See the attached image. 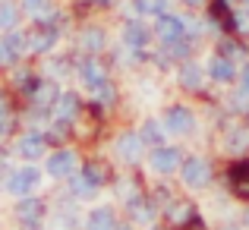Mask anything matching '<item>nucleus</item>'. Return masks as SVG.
<instances>
[{
    "label": "nucleus",
    "instance_id": "obj_23",
    "mask_svg": "<svg viewBox=\"0 0 249 230\" xmlns=\"http://www.w3.org/2000/svg\"><path fill=\"white\" fill-rule=\"evenodd\" d=\"M82 44H85L89 51H101V48H104V32H101V29H89V32L82 35Z\"/></svg>",
    "mask_w": 249,
    "mask_h": 230
},
{
    "label": "nucleus",
    "instance_id": "obj_37",
    "mask_svg": "<svg viewBox=\"0 0 249 230\" xmlns=\"http://www.w3.org/2000/svg\"><path fill=\"white\" fill-rule=\"evenodd\" d=\"M183 3H189V6H202L205 0H183Z\"/></svg>",
    "mask_w": 249,
    "mask_h": 230
},
{
    "label": "nucleus",
    "instance_id": "obj_15",
    "mask_svg": "<svg viewBox=\"0 0 249 230\" xmlns=\"http://www.w3.org/2000/svg\"><path fill=\"white\" fill-rule=\"evenodd\" d=\"M208 73H212V79H218V82H231V79L237 76V73H233L231 57H224V54H221V57H214V60L208 63Z\"/></svg>",
    "mask_w": 249,
    "mask_h": 230
},
{
    "label": "nucleus",
    "instance_id": "obj_12",
    "mask_svg": "<svg viewBox=\"0 0 249 230\" xmlns=\"http://www.w3.org/2000/svg\"><path fill=\"white\" fill-rule=\"evenodd\" d=\"M79 95H76V91H63L60 98H57V104H54V114H57V120H73L76 114H79Z\"/></svg>",
    "mask_w": 249,
    "mask_h": 230
},
{
    "label": "nucleus",
    "instance_id": "obj_22",
    "mask_svg": "<svg viewBox=\"0 0 249 230\" xmlns=\"http://www.w3.org/2000/svg\"><path fill=\"white\" fill-rule=\"evenodd\" d=\"M16 19H19V10L10 0H3L0 3V29H16Z\"/></svg>",
    "mask_w": 249,
    "mask_h": 230
},
{
    "label": "nucleus",
    "instance_id": "obj_27",
    "mask_svg": "<svg viewBox=\"0 0 249 230\" xmlns=\"http://www.w3.org/2000/svg\"><path fill=\"white\" fill-rule=\"evenodd\" d=\"M126 208L133 212V218H139V221H148V218H152V208H145V199H133Z\"/></svg>",
    "mask_w": 249,
    "mask_h": 230
},
{
    "label": "nucleus",
    "instance_id": "obj_2",
    "mask_svg": "<svg viewBox=\"0 0 249 230\" xmlns=\"http://www.w3.org/2000/svg\"><path fill=\"white\" fill-rule=\"evenodd\" d=\"M25 48H29V41L19 32H10L6 38H0V67H16Z\"/></svg>",
    "mask_w": 249,
    "mask_h": 230
},
{
    "label": "nucleus",
    "instance_id": "obj_36",
    "mask_svg": "<svg viewBox=\"0 0 249 230\" xmlns=\"http://www.w3.org/2000/svg\"><path fill=\"white\" fill-rule=\"evenodd\" d=\"M85 3H91V6H107L110 0H85Z\"/></svg>",
    "mask_w": 249,
    "mask_h": 230
},
{
    "label": "nucleus",
    "instance_id": "obj_6",
    "mask_svg": "<svg viewBox=\"0 0 249 230\" xmlns=\"http://www.w3.org/2000/svg\"><path fill=\"white\" fill-rule=\"evenodd\" d=\"M73 170H76V155L67 152V148H63V152H54L48 158V174L51 177H70Z\"/></svg>",
    "mask_w": 249,
    "mask_h": 230
},
{
    "label": "nucleus",
    "instance_id": "obj_34",
    "mask_svg": "<svg viewBox=\"0 0 249 230\" xmlns=\"http://www.w3.org/2000/svg\"><path fill=\"white\" fill-rule=\"evenodd\" d=\"M170 54H174V57H186L189 54V44L183 41V38H177V41H170Z\"/></svg>",
    "mask_w": 249,
    "mask_h": 230
},
{
    "label": "nucleus",
    "instance_id": "obj_35",
    "mask_svg": "<svg viewBox=\"0 0 249 230\" xmlns=\"http://www.w3.org/2000/svg\"><path fill=\"white\" fill-rule=\"evenodd\" d=\"M243 88L249 91V63H246V67H243Z\"/></svg>",
    "mask_w": 249,
    "mask_h": 230
},
{
    "label": "nucleus",
    "instance_id": "obj_31",
    "mask_svg": "<svg viewBox=\"0 0 249 230\" xmlns=\"http://www.w3.org/2000/svg\"><path fill=\"white\" fill-rule=\"evenodd\" d=\"M221 54L233 60V57H240V54H243V48H240L237 41H231V38H224V41H221Z\"/></svg>",
    "mask_w": 249,
    "mask_h": 230
},
{
    "label": "nucleus",
    "instance_id": "obj_13",
    "mask_svg": "<svg viewBox=\"0 0 249 230\" xmlns=\"http://www.w3.org/2000/svg\"><path fill=\"white\" fill-rule=\"evenodd\" d=\"M44 152H48V142H44V136L29 133V136H22V139H19V155H22V158H29V161L41 158Z\"/></svg>",
    "mask_w": 249,
    "mask_h": 230
},
{
    "label": "nucleus",
    "instance_id": "obj_21",
    "mask_svg": "<svg viewBox=\"0 0 249 230\" xmlns=\"http://www.w3.org/2000/svg\"><path fill=\"white\" fill-rule=\"evenodd\" d=\"M95 189H98V183L91 180L89 174H79V177L73 180V193H76V195H82V199H89V195H95Z\"/></svg>",
    "mask_w": 249,
    "mask_h": 230
},
{
    "label": "nucleus",
    "instance_id": "obj_28",
    "mask_svg": "<svg viewBox=\"0 0 249 230\" xmlns=\"http://www.w3.org/2000/svg\"><path fill=\"white\" fill-rule=\"evenodd\" d=\"M227 145L233 148V152H240V148L249 145V129H237V133H231V139H227Z\"/></svg>",
    "mask_w": 249,
    "mask_h": 230
},
{
    "label": "nucleus",
    "instance_id": "obj_30",
    "mask_svg": "<svg viewBox=\"0 0 249 230\" xmlns=\"http://www.w3.org/2000/svg\"><path fill=\"white\" fill-rule=\"evenodd\" d=\"M142 139L152 142V145H161V126H158L155 120H148V123H145V133H142Z\"/></svg>",
    "mask_w": 249,
    "mask_h": 230
},
{
    "label": "nucleus",
    "instance_id": "obj_11",
    "mask_svg": "<svg viewBox=\"0 0 249 230\" xmlns=\"http://www.w3.org/2000/svg\"><path fill=\"white\" fill-rule=\"evenodd\" d=\"M155 29H158V35L170 44V41H177V38H183L186 22H183L180 16H164V13H161V19H158V25H155Z\"/></svg>",
    "mask_w": 249,
    "mask_h": 230
},
{
    "label": "nucleus",
    "instance_id": "obj_38",
    "mask_svg": "<svg viewBox=\"0 0 249 230\" xmlns=\"http://www.w3.org/2000/svg\"><path fill=\"white\" fill-rule=\"evenodd\" d=\"M114 230H129V227H114Z\"/></svg>",
    "mask_w": 249,
    "mask_h": 230
},
{
    "label": "nucleus",
    "instance_id": "obj_5",
    "mask_svg": "<svg viewBox=\"0 0 249 230\" xmlns=\"http://www.w3.org/2000/svg\"><path fill=\"white\" fill-rule=\"evenodd\" d=\"M152 167L158 170V174H170V170H177L180 167V152L177 148H167V145H155V152H152Z\"/></svg>",
    "mask_w": 249,
    "mask_h": 230
},
{
    "label": "nucleus",
    "instance_id": "obj_29",
    "mask_svg": "<svg viewBox=\"0 0 249 230\" xmlns=\"http://www.w3.org/2000/svg\"><path fill=\"white\" fill-rule=\"evenodd\" d=\"M38 82H41V79H38V76H32V73H19V76H16V85H19L22 91H29V95L38 88Z\"/></svg>",
    "mask_w": 249,
    "mask_h": 230
},
{
    "label": "nucleus",
    "instance_id": "obj_40",
    "mask_svg": "<svg viewBox=\"0 0 249 230\" xmlns=\"http://www.w3.org/2000/svg\"><path fill=\"white\" fill-rule=\"evenodd\" d=\"M246 224H249V212H246Z\"/></svg>",
    "mask_w": 249,
    "mask_h": 230
},
{
    "label": "nucleus",
    "instance_id": "obj_7",
    "mask_svg": "<svg viewBox=\"0 0 249 230\" xmlns=\"http://www.w3.org/2000/svg\"><path fill=\"white\" fill-rule=\"evenodd\" d=\"M38 180H41V174H38L35 167H25V170H19V174H13V180H10V193H16V195H29L32 189L38 186Z\"/></svg>",
    "mask_w": 249,
    "mask_h": 230
},
{
    "label": "nucleus",
    "instance_id": "obj_25",
    "mask_svg": "<svg viewBox=\"0 0 249 230\" xmlns=\"http://www.w3.org/2000/svg\"><path fill=\"white\" fill-rule=\"evenodd\" d=\"M136 10L139 13H164L167 0H136Z\"/></svg>",
    "mask_w": 249,
    "mask_h": 230
},
{
    "label": "nucleus",
    "instance_id": "obj_4",
    "mask_svg": "<svg viewBox=\"0 0 249 230\" xmlns=\"http://www.w3.org/2000/svg\"><path fill=\"white\" fill-rule=\"evenodd\" d=\"M57 35H60V32H57L54 25H38V29H32L29 35H25V41H29V51H35V54H48V51L54 48Z\"/></svg>",
    "mask_w": 249,
    "mask_h": 230
},
{
    "label": "nucleus",
    "instance_id": "obj_18",
    "mask_svg": "<svg viewBox=\"0 0 249 230\" xmlns=\"http://www.w3.org/2000/svg\"><path fill=\"white\" fill-rule=\"evenodd\" d=\"M32 101H35L38 107H48V104H54V101H57V85L48 82V79H41V82H38V88L32 91Z\"/></svg>",
    "mask_w": 249,
    "mask_h": 230
},
{
    "label": "nucleus",
    "instance_id": "obj_9",
    "mask_svg": "<svg viewBox=\"0 0 249 230\" xmlns=\"http://www.w3.org/2000/svg\"><path fill=\"white\" fill-rule=\"evenodd\" d=\"M79 73L85 79V85H91V88H101L104 82H107V73H104V63L98 60V57H89V60H82Z\"/></svg>",
    "mask_w": 249,
    "mask_h": 230
},
{
    "label": "nucleus",
    "instance_id": "obj_33",
    "mask_svg": "<svg viewBox=\"0 0 249 230\" xmlns=\"http://www.w3.org/2000/svg\"><path fill=\"white\" fill-rule=\"evenodd\" d=\"M189 214H193V208H189L186 202H180V208H170V218L174 221H186Z\"/></svg>",
    "mask_w": 249,
    "mask_h": 230
},
{
    "label": "nucleus",
    "instance_id": "obj_3",
    "mask_svg": "<svg viewBox=\"0 0 249 230\" xmlns=\"http://www.w3.org/2000/svg\"><path fill=\"white\" fill-rule=\"evenodd\" d=\"M164 123H167L170 133H177V136H189L196 129V117H193L189 107H170L167 117H164Z\"/></svg>",
    "mask_w": 249,
    "mask_h": 230
},
{
    "label": "nucleus",
    "instance_id": "obj_26",
    "mask_svg": "<svg viewBox=\"0 0 249 230\" xmlns=\"http://www.w3.org/2000/svg\"><path fill=\"white\" fill-rule=\"evenodd\" d=\"M82 174H89L91 180L98 183V186H101V183L107 180V167H104V164H95V161H91V164H85V170H82Z\"/></svg>",
    "mask_w": 249,
    "mask_h": 230
},
{
    "label": "nucleus",
    "instance_id": "obj_19",
    "mask_svg": "<svg viewBox=\"0 0 249 230\" xmlns=\"http://www.w3.org/2000/svg\"><path fill=\"white\" fill-rule=\"evenodd\" d=\"M123 41L133 44V48H142V44L148 41V29L142 22H126V29H123Z\"/></svg>",
    "mask_w": 249,
    "mask_h": 230
},
{
    "label": "nucleus",
    "instance_id": "obj_17",
    "mask_svg": "<svg viewBox=\"0 0 249 230\" xmlns=\"http://www.w3.org/2000/svg\"><path fill=\"white\" fill-rule=\"evenodd\" d=\"M22 10L35 19H44V22L54 19V3L51 0H22Z\"/></svg>",
    "mask_w": 249,
    "mask_h": 230
},
{
    "label": "nucleus",
    "instance_id": "obj_24",
    "mask_svg": "<svg viewBox=\"0 0 249 230\" xmlns=\"http://www.w3.org/2000/svg\"><path fill=\"white\" fill-rule=\"evenodd\" d=\"M13 129V110L6 104V98H0V136H6Z\"/></svg>",
    "mask_w": 249,
    "mask_h": 230
},
{
    "label": "nucleus",
    "instance_id": "obj_8",
    "mask_svg": "<svg viewBox=\"0 0 249 230\" xmlns=\"http://www.w3.org/2000/svg\"><path fill=\"white\" fill-rule=\"evenodd\" d=\"M227 180H231L233 193L240 199H249V161H237L231 170H227Z\"/></svg>",
    "mask_w": 249,
    "mask_h": 230
},
{
    "label": "nucleus",
    "instance_id": "obj_20",
    "mask_svg": "<svg viewBox=\"0 0 249 230\" xmlns=\"http://www.w3.org/2000/svg\"><path fill=\"white\" fill-rule=\"evenodd\" d=\"M180 85L196 91L202 85V67H196V63H183V67H180Z\"/></svg>",
    "mask_w": 249,
    "mask_h": 230
},
{
    "label": "nucleus",
    "instance_id": "obj_14",
    "mask_svg": "<svg viewBox=\"0 0 249 230\" xmlns=\"http://www.w3.org/2000/svg\"><path fill=\"white\" fill-rule=\"evenodd\" d=\"M41 214H44V205H41L38 199H22V202L16 205V218L25 221V224H35Z\"/></svg>",
    "mask_w": 249,
    "mask_h": 230
},
{
    "label": "nucleus",
    "instance_id": "obj_16",
    "mask_svg": "<svg viewBox=\"0 0 249 230\" xmlns=\"http://www.w3.org/2000/svg\"><path fill=\"white\" fill-rule=\"evenodd\" d=\"M117 227V218L110 208H95L89 214V230H114Z\"/></svg>",
    "mask_w": 249,
    "mask_h": 230
},
{
    "label": "nucleus",
    "instance_id": "obj_1",
    "mask_svg": "<svg viewBox=\"0 0 249 230\" xmlns=\"http://www.w3.org/2000/svg\"><path fill=\"white\" fill-rule=\"evenodd\" d=\"M208 180H212V167H208L205 158H186L183 161V183L193 189H202L208 186Z\"/></svg>",
    "mask_w": 249,
    "mask_h": 230
},
{
    "label": "nucleus",
    "instance_id": "obj_10",
    "mask_svg": "<svg viewBox=\"0 0 249 230\" xmlns=\"http://www.w3.org/2000/svg\"><path fill=\"white\" fill-rule=\"evenodd\" d=\"M142 136H136V133H123L120 139H117V155L123 158V161H139V155H142Z\"/></svg>",
    "mask_w": 249,
    "mask_h": 230
},
{
    "label": "nucleus",
    "instance_id": "obj_32",
    "mask_svg": "<svg viewBox=\"0 0 249 230\" xmlns=\"http://www.w3.org/2000/svg\"><path fill=\"white\" fill-rule=\"evenodd\" d=\"M54 227H57V230H73L76 221L70 218V214H54Z\"/></svg>",
    "mask_w": 249,
    "mask_h": 230
},
{
    "label": "nucleus",
    "instance_id": "obj_39",
    "mask_svg": "<svg viewBox=\"0 0 249 230\" xmlns=\"http://www.w3.org/2000/svg\"><path fill=\"white\" fill-rule=\"evenodd\" d=\"M243 6H249V0H243Z\"/></svg>",
    "mask_w": 249,
    "mask_h": 230
}]
</instances>
